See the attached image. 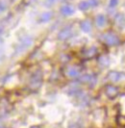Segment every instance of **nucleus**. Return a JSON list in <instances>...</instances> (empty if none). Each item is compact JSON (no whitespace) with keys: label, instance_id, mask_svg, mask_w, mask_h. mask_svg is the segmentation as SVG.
Wrapping results in <instances>:
<instances>
[{"label":"nucleus","instance_id":"1","mask_svg":"<svg viewBox=\"0 0 125 128\" xmlns=\"http://www.w3.org/2000/svg\"><path fill=\"white\" fill-rule=\"evenodd\" d=\"M102 40L106 44L110 45V46H112V45H118L119 44V38L114 33H106V34H103L102 35Z\"/></svg>","mask_w":125,"mask_h":128},{"label":"nucleus","instance_id":"2","mask_svg":"<svg viewBox=\"0 0 125 128\" xmlns=\"http://www.w3.org/2000/svg\"><path fill=\"white\" fill-rule=\"evenodd\" d=\"M42 72L40 70L36 71L31 77L30 80V88L32 90H37L42 86Z\"/></svg>","mask_w":125,"mask_h":128},{"label":"nucleus","instance_id":"3","mask_svg":"<svg viewBox=\"0 0 125 128\" xmlns=\"http://www.w3.org/2000/svg\"><path fill=\"white\" fill-rule=\"evenodd\" d=\"M33 42V40L30 37H27V38H23L20 42V44H18V49H16V53H20V52L26 50L28 47H30Z\"/></svg>","mask_w":125,"mask_h":128},{"label":"nucleus","instance_id":"4","mask_svg":"<svg viewBox=\"0 0 125 128\" xmlns=\"http://www.w3.org/2000/svg\"><path fill=\"white\" fill-rule=\"evenodd\" d=\"M79 80L83 83L88 84L90 87H94V85L96 84V81H97L96 77L94 75H92V74H84V75L80 76Z\"/></svg>","mask_w":125,"mask_h":128},{"label":"nucleus","instance_id":"5","mask_svg":"<svg viewBox=\"0 0 125 128\" xmlns=\"http://www.w3.org/2000/svg\"><path fill=\"white\" fill-rule=\"evenodd\" d=\"M105 94L109 98H114L118 94V89L116 86L112 85H108L105 89Z\"/></svg>","mask_w":125,"mask_h":128},{"label":"nucleus","instance_id":"6","mask_svg":"<svg viewBox=\"0 0 125 128\" xmlns=\"http://www.w3.org/2000/svg\"><path fill=\"white\" fill-rule=\"evenodd\" d=\"M71 37H72V30L69 27L62 29V31H60V33L58 34V38L60 40H66Z\"/></svg>","mask_w":125,"mask_h":128},{"label":"nucleus","instance_id":"7","mask_svg":"<svg viewBox=\"0 0 125 128\" xmlns=\"http://www.w3.org/2000/svg\"><path fill=\"white\" fill-rule=\"evenodd\" d=\"M66 74L70 78H77V77L80 76V70L76 66H70L66 70Z\"/></svg>","mask_w":125,"mask_h":128},{"label":"nucleus","instance_id":"8","mask_svg":"<svg viewBox=\"0 0 125 128\" xmlns=\"http://www.w3.org/2000/svg\"><path fill=\"white\" fill-rule=\"evenodd\" d=\"M61 13H62V16H71V14H74V9L70 5H64L61 8Z\"/></svg>","mask_w":125,"mask_h":128},{"label":"nucleus","instance_id":"9","mask_svg":"<svg viewBox=\"0 0 125 128\" xmlns=\"http://www.w3.org/2000/svg\"><path fill=\"white\" fill-rule=\"evenodd\" d=\"M108 78L112 82H118L121 79V73L118 71H111L108 74Z\"/></svg>","mask_w":125,"mask_h":128},{"label":"nucleus","instance_id":"10","mask_svg":"<svg viewBox=\"0 0 125 128\" xmlns=\"http://www.w3.org/2000/svg\"><path fill=\"white\" fill-rule=\"evenodd\" d=\"M80 28H81V30L83 32H90V30H92V23L88 20H84V21H82L81 23H80Z\"/></svg>","mask_w":125,"mask_h":128},{"label":"nucleus","instance_id":"11","mask_svg":"<svg viewBox=\"0 0 125 128\" xmlns=\"http://www.w3.org/2000/svg\"><path fill=\"white\" fill-rule=\"evenodd\" d=\"M116 23L119 26V27H124L125 26V16L122 14H118L116 16Z\"/></svg>","mask_w":125,"mask_h":128},{"label":"nucleus","instance_id":"12","mask_svg":"<svg viewBox=\"0 0 125 128\" xmlns=\"http://www.w3.org/2000/svg\"><path fill=\"white\" fill-rule=\"evenodd\" d=\"M95 23L98 27H103L106 23V18L103 14H98L95 18Z\"/></svg>","mask_w":125,"mask_h":128},{"label":"nucleus","instance_id":"13","mask_svg":"<svg viewBox=\"0 0 125 128\" xmlns=\"http://www.w3.org/2000/svg\"><path fill=\"white\" fill-rule=\"evenodd\" d=\"M96 48L94 47V46H92V47H90V48H88L86 51L84 52V55L86 56L87 58H92L96 54Z\"/></svg>","mask_w":125,"mask_h":128},{"label":"nucleus","instance_id":"14","mask_svg":"<svg viewBox=\"0 0 125 128\" xmlns=\"http://www.w3.org/2000/svg\"><path fill=\"white\" fill-rule=\"evenodd\" d=\"M52 18V13L51 12H46V13H44L42 16H40V22H48L50 19Z\"/></svg>","mask_w":125,"mask_h":128},{"label":"nucleus","instance_id":"15","mask_svg":"<svg viewBox=\"0 0 125 128\" xmlns=\"http://www.w3.org/2000/svg\"><path fill=\"white\" fill-rule=\"evenodd\" d=\"M98 63H99L102 66H109V64H110L109 57H108V56H105V55L100 56L99 59H98Z\"/></svg>","mask_w":125,"mask_h":128},{"label":"nucleus","instance_id":"16","mask_svg":"<svg viewBox=\"0 0 125 128\" xmlns=\"http://www.w3.org/2000/svg\"><path fill=\"white\" fill-rule=\"evenodd\" d=\"M78 8L81 10V11H87L88 9H90V6L88 4V1H81L79 4H78Z\"/></svg>","mask_w":125,"mask_h":128},{"label":"nucleus","instance_id":"17","mask_svg":"<svg viewBox=\"0 0 125 128\" xmlns=\"http://www.w3.org/2000/svg\"><path fill=\"white\" fill-rule=\"evenodd\" d=\"M7 2L6 0H0V14L3 13V12H5L7 10Z\"/></svg>","mask_w":125,"mask_h":128},{"label":"nucleus","instance_id":"18","mask_svg":"<svg viewBox=\"0 0 125 128\" xmlns=\"http://www.w3.org/2000/svg\"><path fill=\"white\" fill-rule=\"evenodd\" d=\"M118 123L121 126H125V116H118Z\"/></svg>","mask_w":125,"mask_h":128},{"label":"nucleus","instance_id":"19","mask_svg":"<svg viewBox=\"0 0 125 128\" xmlns=\"http://www.w3.org/2000/svg\"><path fill=\"white\" fill-rule=\"evenodd\" d=\"M118 0H110V2H109V8L114 9V8H116V7L118 6Z\"/></svg>","mask_w":125,"mask_h":128},{"label":"nucleus","instance_id":"20","mask_svg":"<svg viewBox=\"0 0 125 128\" xmlns=\"http://www.w3.org/2000/svg\"><path fill=\"white\" fill-rule=\"evenodd\" d=\"M88 4L92 8H94V7L98 6L99 2H98V0H88Z\"/></svg>","mask_w":125,"mask_h":128},{"label":"nucleus","instance_id":"21","mask_svg":"<svg viewBox=\"0 0 125 128\" xmlns=\"http://www.w3.org/2000/svg\"><path fill=\"white\" fill-rule=\"evenodd\" d=\"M47 1H48L49 3H54V2L56 1V0H47Z\"/></svg>","mask_w":125,"mask_h":128},{"label":"nucleus","instance_id":"22","mask_svg":"<svg viewBox=\"0 0 125 128\" xmlns=\"http://www.w3.org/2000/svg\"><path fill=\"white\" fill-rule=\"evenodd\" d=\"M7 1H9V2H14V1H16V0H7Z\"/></svg>","mask_w":125,"mask_h":128},{"label":"nucleus","instance_id":"23","mask_svg":"<svg viewBox=\"0 0 125 128\" xmlns=\"http://www.w3.org/2000/svg\"><path fill=\"white\" fill-rule=\"evenodd\" d=\"M0 128H6V127H4V126H0Z\"/></svg>","mask_w":125,"mask_h":128},{"label":"nucleus","instance_id":"24","mask_svg":"<svg viewBox=\"0 0 125 128\" xmlns=\"http://www.w3.org/2000/svg\"><path fill=\"white\" fill-rule=\"evenodd\" d=\"M31 128H40V127H37V126H35V127H31Z\"/></svg>","mask_w":125,"mask_h":128},{"label":"nucleus","instance_id":"25","mask_svg":"<svg viewBox=\"0 0 125 128\" xmlns=\"http://www.w3.org/2000/svg\"><path fill=\"white\" fill-rule=\"evenodd\" d=\"M0 59H1V55H0Z\"/></svg>","mask_w":125,"mask_h":128}]
</instances>
